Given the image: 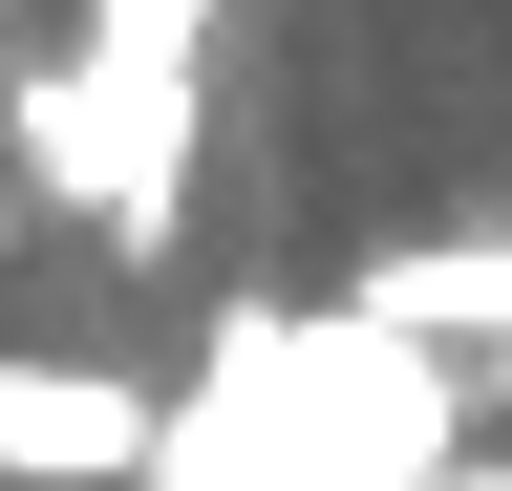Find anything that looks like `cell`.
I'll return each mask as SVG.
<instances>
[{"mask_svg": "<svg viewBox=\"0 0 512 491\" xmlns=\"http://www.w3.org/2000/svg\"><path fill=\"white\" fill-rule=\"evenodd\" d=\"M342 299H363L384 342H448V363L512 342V214H491V235H406V257H363Z\"/></svg>", "mask_w": 512, "mask_h": 491, "instance_id": "cell-3", "label": "cell"}, {"mask_svg": "<svg viewBox=\"0 0 512 491\" xmlns=\"http://www.w3.org/2000/svg\"><path fill=\"white\" fill-rule=\"evenodd\" d=\"M448 491H512V449H470V470H448Z\"/></svg>", "mask_w": 512, "mask_h": 491, "instance_id": "cell-6", "label": "cell"}, {"mask_svg": "<svg viewBox=\"0 0 512 491\" xmlns=\"http://www.w3.org/2000/svg\"><path fill=\"white\" fill-rule=\"evenodd\" d=\"M448 470H470V363L384 342L363 299H299V321L235 299L150 449V491H448Z\"/></svg>", "mask_w": 512, "mask_h": 491, "instance_id": "cell-1", "label": "cell"}, {"mask_svg": "<svg viewBox=\"0 0 512 491\" xmlns=\"http://www.w3.org/2000/svg\"><path fill=\"white\" fill-rule=\"evenodd\" d=\"M171 385H107V363H0V470L22 491H150Z\"/></svg>", "mask_w": 512, "mask_h": 491, "instance_id": "cell-2", "label": "cell"}, {"mask_svg": "<svg viewBox=\"0 0 512 491\" xmlns=\"http://www.w3.org/2000/svg\"><path fill=\"white\" fill-rule=\"evenodd\" d=\"M0 107H22V193H64V214H107V86H86V65H22Z\"/></svg>", "mask_w": 512, "mask_h": 491, "instance_id": "cell-4", "label": "cell"}, {"mask_svg": "<svg viewBox=\"0 0 512 491\" xmlns=\"http://www.w3.org/2000/svg\"><path fill=\"white\" fill-rule=\"evenodd\" d=\"M214 43V0H86V65H192Z\"/></svg>", "mask_w": 512, "mask_h": 491, "instance_id": "cell-5", "label": "cell"}]
</instances>
